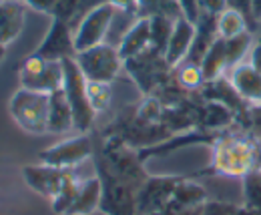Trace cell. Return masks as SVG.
<instances>
[{"label": "cell", "mask_w": 261, "mask_h": 215, "mask_svg": "<svg viewBox=\"0 0 261 215\" xmlns=\"http://www.w3.org/2000/svg\"><path fill=\"white\" fill-rule=\"evenodd\" d=\"M151 49V18H137L125 38L119 44V55L123 61H130Z\"/></svg>", "instance_id": "obj_14"}, {"label": "cell", "mask_w": 261, "mask_h": 215, "mask_svg": "<svg viewBox=\"0 0 261 215\" xmlns=\"http://www.w3.org/2000/svg\"><path fill=\"white\" fill-rule=\"evenodd\" d=\"M93 155V141L87 135L70 137L61 143H55L53 147L38 153L40 163L53 165L57 169H74L76 165H83Z\"/></svg>", "instance_id": "obj_8"}, {"label": "cell", "mask_w": 261, "mask_h": 215, "mask_svg": "<svg viewBox=\"0 0 261 215\" xmlns=\"http://www.w3.org/2000/svg\"><path fill=\"white\" fill-rule=\"evenodd\" d=\"M85 179H87V177H85ZM85 179H81V177L74 173V169H65L63 187H61L59 195L53 199V211H55V213H61V215L68 213V209L72 207V203H74V199H76V195H79V191H81V185H83Z\"/></svg>", "instance_id": "obj_19"}, {"label": "cell", "mask_w": 261, "mask_h": 215, "mask_svg": "<svg viewBox=\"0 0 261 215\" xmlns=\"http://www.w3.org/2000/svg\"><path fill=\"white\" fill-rule=\"evenodd\" d=\"M173 199L181 207H191L205 199V189L195 183H189V181H179V185L173 191Z\"/></svg>", "instance_id": "obj_23"}, {"label": "cell", "mask_w": 261, "mask_h": 215, "mask_svg": "<svg viewBox=\"0 0 261 215\" xmlns=\"http://www.w3.org/2000/svg\"><path fill=\"white\" fill-rule=\"evenodd\" d=\"M87 92H89V101L95 109V113H102L105 109H109L111 105V83H95V81H87Z\"/></svg>", "instance_id": "obj_24"}, {"label": "cell", "mask_w": 261, "mask_h": 215, "mask_svg": "<svg viewBox=\"0 0 261 215\" xmlns=\"http://www.w3.org/2000/svg\"><path fill=\"white\" fill-rule=\"evenodd\" d=\"M36 57H42L46 61H65L76 57V46H74V34L70 32L68 22L53 16L50 29L46 38L40 42V46L34 51Z\"/></svg>", "instance_id": "obj_9"}, {"label": "cell", "mask_w": 261, "mask_h": 215, "mask_svg": "<svg viewBox=\"0 0 261 215\" xmlns=\"http://www.w3.org/2000/svg\"><path fill=\"white\" fill-rule=\"evenodd\" d=\"M229 85L235 89L239 99L261 105V75L249 61H243L229 68Z\"/></svg>", "instance_id": "obj_12"}, {"label": "cell", "mask_w": 261, "mask_h": 215, "mask_svg": "<svg viewBox=\"0 0 261 215\" xmlns=\"http://www.w3.org/2000/svg\"><path fill=\"white\" fill-rule=\"evenodd\" d=\"M177 185H179V179H149L143 191L137 195V213L139 209L143 213H153L161 209L173 197V191Z\"/></svg>", "instance_id": "obj_13"}, {"label": "cell", "mask_w": 261, "mask_h": 215, "mask_svg": "<svg viewBox=\"0 0 261 215\" xmlns=\"http://www.w3.org/2000/svg\"><path fill=\"white\" fill-rule=\"evenodd\" d=\"M253 36H251V31L243 32L235 38H229L225 40V49H227V70L233 68L235 64L245 61V57L251 53L253 49Z\"/></svg>", "instance_id": "obj_22"}, {"label": "cell", "mask_w": 261, "mask_h": 215, "mask_svg": "<svg viewBox=\"0 0 261 215\" xmlns=\"http://www.w3.org/2000/svg\"><path fill=\"white\" fill-rule=\"evenodd\" d=\"M100 199H102V181L100 177H87L83 185H81V191L72 203V207L68 209L66 215H91L93 211L100 209Z\"/></svg>", "instance_id": "obj_16"}, {"label": "cell", "mask_w": 261, "mask_h": 215, "mask_svg": "<svg viewBox=\"0 0 261 215\" xmlns=\"http://www.w3.org/2000/svg\"><path fill=\"white\" fill-rule=\"evenodd\" d=\"M117 10L119 8L113 6L107 0V2H100L97 6H93L83 16V20L79 22V29L74 32L76 53L89 51L93 46H98V44L107 42V36H109V31H111V25H113V18H115Z\"/></svg>", "instance_id": "obj_6"}, {"label": "cell", "mask_w": 261, "mask_h": 215, "mask_svg": "<svg viewBox=\"0 0 261 215\" xmlns=\"http://www.w3.org/2000/svg\"><path fill=\"white\" fill-rule=\"evenodd\" d=\"M22 2H24V4H29V6H33L34 10L50 12V14H55L57 4H59V0H22Z\"/></svg>", "instance_id": "obj_29"}, {"label": "cell", "mask_w": 261, "mask_h": 215, "mask_svg": "<svg viewBox=\"0 0 261 215\" xmlns=\"http://www.w3.org/2000/svg\"><path fill=\"white\" fill-rule=\"evenodd\" d=\"M113 6H117L119 10H125V12H135L137 14V2L139 0H109Z\"/></svg>", "instance_id": "obj_31"}, {"label": "cell", "mask_w": 261, "mask_h": 215, "mask_svg": "<svg viewBox=\"0 0 261 215\" xmlns=\"http://www.w3.org/2000/svg\"><path fill=\"white\" fill-rule=\"evenodd\" d=\"M63 61H46L42 57L31 55L20 62V83L22 89L34 92H50L63 89Z\"/></svg>", "instance_id": "obj_5"}, {"label": "cell", "mask_w": 261, "mask_h": 215, "mask_svg": "<svg viewBox=\"0 0 261 215\" xmlns=\"http://www.w3.org/2000/svg\"><path fill=\"white\" fill-rule=\"evenodd\" d=\"M98 177L102 181L100 211L109 215H137V197L125 179L117 177L105 161H98Z\"/></svg>", "instance_id": "obj_7"}, {"label": "cell", "mask_w": 261, "mask_h": 215, "mask_svg": "<svg viewBox=\"0 0 261 215\" xmlns=\"http://www.w3.org/2000/svg\"><path fill=\"white\" fill-rule=\"evenodd\" d=\"M48 107L50 94L20 87L10 99V117L24 133L44 135L48 133Z\"/></svg>", "instance_id": "obj_1"}, {"label": "cell", "mask_w": 261, "mask_h": 215, "mask_svg": "<svg viewBox=\"0 0 261 215\" xmlns=\"http://www.w3.org/2000/svg\"><path fill=\"white\" fill-rule=\"evenodd\" d=\"M177 81L185 89H199L205 83L203 73H201V66L199 64H189V62H183V66L179 68Z\"/></svg>", "instance_id": "obj_25"}, {"label": "cell", "mask_w": 261, "mask_h": 215, "mask_svg": "<svg viewBox=\"0 0 261 215\" xmlns=\"http://www.w3.org/2000/svg\"><path fill=\"white\" fill-rule=\"evenodd\" d=\"M0 2H2V0H0Z\"/></svg>", "instance_id": "obj_34"}, {"label": "cell", "mask_w": 261, "mask_h": 215, "mask_svg": "<svg viewBox=\"0 0 261 215\" xmlns=\"http://www.w3.org/2000/svg\"><path fill=\"white\" fill-rule=\"evenodd\" d=\"M4 53H6V46H2V44H0V61H2V57H4Z\"/></svg>", "instance_id": "obj_33"}, {"label": "cell", "mask_w": 261, "mask_h": 215, "mask_svg": "<svg viewBox=\"0 0 261 215\" xmlns=\"http://www.w3.org/2000/svg\"><path fill=\"white\" fill-rule=\"evenodd\" d=\"M175 27V18L169 16H151V49L165 57L171 32Z\"/></svg>", "instance_id": "obj_21"}, {"label": "cell", "mask_w": 261, "mask_h": 215, "mask_svg": "<svg viewBox=\"0 0 261 215\" xmlns=\"http://www.w3.org/2000/svg\"><path fill=\"white\" fill-rule=\"evenodd\" d=\"M177 4H179V8H181V12H183V16L185 18H189L191 22H195L201 18V8H199V2L197 0H177Z\"/></svg>", "instance_id": "obj_27"}, {"label": "cell", "mask_w": 261, "mask_h": 215, "mask_svg": "<svg viewBox=\"0 0 261 215\" xmlns=\"http://www.w3.org/2000/svg\"><path fill=\"white\" fill-rule=\"evenodd\" d=\"M74 127L72 109L63 89L50 92V107H48V133H66Z\"/></svg>", "instance_id": "obj_17"}, {"label": "cell", "mask_w": 261, "mask_h": 215, "mask_svg": "<svg viewBox=\"0 0 261 215\" xmlns=\"http://www.w3.org/2000/svg\"><path fill=\"white\" fill-rule=\"evenodd\" d=\"M249 62L253 64V68L261 75V40H257L249 53Z\"/></svg>", "instance_id": "obj_30"}, {"label": "cell", "mask_w": 261, "mask_h": 215, "mask_svg": "<svg viewBox=\"0 0 261 215\" xmlns=\"http://www.w3.org/2000/svg\"><path fill=\"white\" fill-rule=\"evenodd\" d=\"M225 4H227V8H231V10H237L247 20L249 31L257 25V20L253 16V4H251V0H225Z\"/></svg>", "instance_id": "obj_26"}, {"label": "cell", "mask_w": 261, "mask_h": 215, "mask_svg": "<svg viewBox=\"0 0 261 215\" xmlns=\"http://www.w3.org/2000/svg\"><path fill=\"white\" fill-rule=\"evenodd\" d=\"M159 115H161V109H159V103H157L155 99L145 101V105H143L141 111H139V117H141L143 121H155Z\"/></svg>", "instance_id": "obj_28"}, {"label": "cell", "mask_w": 261, "mask_h": 215, "mask_svg": "<svg viewBox=\"0 0 261 215\" xmlns=\"http://www.w3.org/2000/svg\"><path fill=\"white\" fill-rule=\"evenodd\" d=\"M247 31H249V25L237 10L225 8L221 14H217V36L219 38L229 40V38H235Z\"/></svg>", "instance_id": "obj_20"}, {"label": "cell", "mask_w": 261, "mask_h": 215, "mask_svg": "<svg viewBox=\"0 0 261 215\" xmlns=\"http://www.w3.org/2000/svg\"><path fill=\"white\" fill-rule=\"evenodd\" d=\"M24 27V2L2 0L0 2V44L12 42Z\"/></svg>", "instance_id": "obj_15"}, {"label": "cell", "mask_w": 261, "mask_h": 215, "mask_svg": "<svg viewBox=\"0 0 261 215\" xmlns=\"http://www.w3.org/2000/svg\"><path fill=\"white\" fill-rule=\"evenodd\" d=\"M199 66H201L205 85L217 81L223 73H227V49H225V40L223 38H219V36L215 38V42L211 44V49L207 51L205 59L201 61Z\"/></svg>", "instance_id": "obj_18"}, {"label": "cell", "mask_w": 261, "mask_h": 215, "mask_svg": "<svg viewBox=\"0 0 261 215\" xmlns=\"http://www.w3.org/2000/svg\"><path fill=\"white\" fill-rule=\"evenodd\" d=\"M253 165H255V145L253 143H249L245 139H237V137L221 139L215 143V155H213V163H211L213 173L241 177V175H249Z\"/></svg>", "instance_id": "obj_3"}, {"label": "cell", "mask_w": 261, "mask_h": 215, "mask_svg": "<svg viewBox=\"0 0 261 215\" xmlns=\"http://www.w3.org/2000/svg\"><path fill=\"white\" fill-rule=\"evenodd\" d=\"M22 177H24V183L33 191H36L38 195L48 197L53 201L63 187L65 169H57V167L46 165V163L27 165V167H22Z\"/></svg>", "instance_id": "obj_10"}, {"label": "cell", "mask_w": 261, "mask_h": 215, "mask_svg": "<svg viewBox=\"0 0 261 215\" xmlns=\"http://www.w3.org/2000/svg\"><path fill=\"white\" fill-rule=\"evenodd\" d=\"M251 4H253V16H255V20L261 22V0H251Z\"/></svg>", "instance_id": "obj_32"}, {"label": "cell", "mask_w": 261, "mask_h": 215, "mask_svg": "<svg viewBox=\"0 0 261 215\" xmlns=\"http://www.w3.org/2000/svg\"><path fill=\"white\" fill-rule=\"evenodd\" d=\"M195 34H197L195 22H191L185 16H179L175 20V27H173V32H171L167 51H165V62L171 68L173 66H179V64H183V62L187 61L189 51H191L193 40H195Z\"/></svg>", "instance_id": "obj_11"}, {"label": "cell", "mask_w": 261, "mask_h": 215, "mask_svg": "<svg viewBox=\"0 0 261 215\" xmlns=\"http://www.w3.org/2000/svg\"><path fill=\"white\" fill-rule=\"evenodd\" d=\"M63 70H65L63 91L66 92V99H68L70 109H72L74 129L85 135L93 127V121L97 117V113H95V109H93V105L89 101L87 79H85L81 66L76 64L74 59H65L63 61Z\"/></svg>", "instance_id": "obj_2"}, {"label": "cell", "mask_w": 261, "mask_h": 215, "mask_svg": "<svg viewBox=\"0 0 261 215\" xmlns=\"http://www.w3.org/2000/svg\"><path fill=\"white\" fill-rule=\"evenodd\" d=\"M74 61L81 66L85 79L95 81V83H113L125 62L119 55V49L109 42H102L89 51L76 53Z\"/></svg>", "instance_id": "obj_4"}]
</instances>
